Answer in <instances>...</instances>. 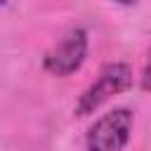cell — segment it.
Masks as SVG:
<instances>
[{"mask_svg":"<svg viewBox=\"0 0 151 151\" xmlns=\"http://www.w3.org/2000/svg\"><path fill=\"white\" fill-rule=\"evenodd\" d=\"M132 113L127 109H113L104 113L87 134V151H123L130 142Z\"/></svg>","mask_w":151,"mask_h":151,"instance_id":"2","label":"cell"},{"mask_svg":"<svg viewBox=\"0 0 151 151\" xmlns=\"http://www.w3.org/2000/svg\"><path fill=\"white\" fill-rule=\"evenodd\" d=\"M132 85V68L123 61H111L106 64L99 76L94 78V83L78 97L76 101V116H90L94 113L106 99L125 92Z\"/></svg>","mask_w":151,"mask_h":151,"instance_id":"1","label":"cell"},{"mask_svg":"<svg viewBox=\"0 0 151 151\" xmlns=\"http://www.w3.org/2000/svg\"><path fill=\"white\" fill-rule=\"evenodd\" d=\"M5 2H7V0H0V5H5Z\"/></svg>","mask_w":151,"mask_h":151,"instance_id":"6","label":"cell"},{"mask_svg":"<svg viewBox=\"0 0 151 151\" xmlns=\"http://www.w3.org/2000/svg\"><path fill=\"white\" fill-rule=\"evenodd\" d=\"M116 2H120V5H134L137 0H116Z\"/></svg>","mask_w":151,"mask_h":151,"instance_id":"5","label":"cell"},{"mask_svg":"<svg viewBox=\"0 0 151 151\" xmlns=\"http://www.w3.org/2000/svg\"><path fill=\"white\" fill-rule=\"evenodd\" d=\"M87 57V33L83 28L68 31L42 59V66L52 76H71L83 66Z\"/></svg>","mask_w":151,"mask_h":151,"instance_id":"3","label":"cell"},{"mask_svg":"<svg viewBox=\"0 0 151 151\" xmlns=\"http://www.w3.org/2000/svg\"><path fill=\"white\" fill-rule=\"evenodd\" d=\"M142 90L151 92V54H149V59L144 64V71H142Z\"/></svg>","mask_w":151,"mask_h":151,"instance_id":"4","label":"cell"}]
</instances>
